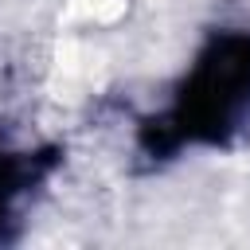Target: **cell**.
Listing matches in <instances>:
<instances>
[{
    "instance_id": "1",
    "label": "cell",
    "mask_w": 250,
    "mask_h": 250,
    "mask_svg": "<svg viewBox=\"0 0 250 250\" xmlns=\"http://www.w3.org/2000/svg\"><path fill=\"white\" fill-rule=\"evenodd\" d=\"M250 125V27L211 31L168 105L141 125V148L168 160L184 148H227Z\"/></svg>"
},
{
    "instance_id": "2",
    "label": "cell",
    "mask_w": 250,
    "mask_h": 250,
    "mask_svg": "<svg viewBox=\"0 0 250 250\" xmlns=\"http://www.w3.org/2000/svg\"><path fill=\"white\" fill-rule=\"evenodd\" d=\"M59 156L51 148H12L0 145V242L16 238L23 199L51 176Z\"/></svg>"
}]
</instances>
